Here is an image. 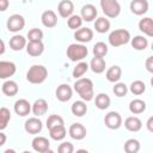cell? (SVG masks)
Wrapping results in <instances>:
<instances>
[{
    "label": "cell",
    "instance_id": "6da1fadb",
    "mask_svg": "<svg viewBox=\"0 0 153 153\" xmlns=\"http://www.w3.org/2000/svg\"><path fill=\"white\" fill-rule=\"evenodd\" d=\"M74 91L80 96V98L84 102H90L94 98V91H93V82L88 78H79L74 82Z\"/></svg>",
    "mask_w": 153,
    "mask_h": 153
},
{
    "label": "cell",
    "instance_id": "7a4b0ae2",
    "mask_svg": "<svg viewBox=\"0 0 153 153\" xmlns=\"http://www.w3.org/2000/svg\"><path fill=\"white\" fill-rule=\"evenodd\" d=\"M48 78V69L43 65H32L26 72V80L30 84L39 85Z\"/></svg>",
    "mask_w": 153,
    "mask_h": 153
},
{
    "label": "cell",
    "instance_id": "3957f363",
    "mask_svg": "<svg viewBox=\"0 0 153 153\" xmlns=\"http://www.w3.org/2000/svg\"><path fill=\"white\" fill-rule=\"evenodd\" d=\"M130 32L126 29H116L114 31H111L109 33V37H108V41H109V44L111 47H121V45H124L127 43L130 42Z\"/></svg>",
    "mask_w": 153,
    "mask_h": 153
},
{
    "label": "cell",
    "instance_id": "277c9868",
    "mask_svg": "<svg viewBox=\"0 0 153 153\" xmlns=\"http://www.w3.org/2000/svg\"><path fill=\"white\" fill-rule=\"evenodd\" d=\"M67 57L73 62L82 61L88 55V49L82 43H72L67 48Z\"/></svg>",
    "mask_w": 153,
    "mask_h": 153
},
{
    "label": "cell",
    "instance_id": "5b68a950",
    "mask_svg": "<svg viewBox=\"0 0 153 153\" xmlns=\"http://www.w3.org/2000/svg\"><path fill=\"white\" fill-rule=\"evenodd\" d=\"M100 8L106 18H116L121 13V5L117 0H100Z\"/></svg>",
    "mask_w": 153,
    "mask_h": 153
},
{
    "label": "cell",
    "instance_id": "8992f818",
    "mask_svg": "<svg viewBox=\"0 0 153 153\" xmlns=\"http://www.w3.org/2000/svg\"><path fill=\"white\" fill-rule=\"evenodd\" d=\"M24 26H25V19L19 13H14V14L10 16L8 19H7V22H6L7 30L10 32H13V33L22 31L24 29Z\"/></svg>",
    "mask_w": 153,
    "mask_h": 153
},
{
    "label": "cell",
    "instance_id": "52a82bcc",
    "mask_svg": "<svg viewBox=\"0 0 153 153\" xmlns=\"http://www.w3.org/2000/svg\"><path fill=\"white\" fill-rule=\"evenodd\" d=\"M123 121H122V116L117 112V111H110L105 115L104 117V124L111 129V130H116L122 126Z\"/></svg>",
    "mask_w": 153,
    "mask_h": 153
},
{
    "label": "cell",
    "instance_id": "ba28073f",
    "mask_svg": "<svg viewBox=\"0 0 153 153\" xmlns=\"http://www.w3.org/2000/svg\"><path fill=\"white\" fill-rule=\"evenodd\" d=\"M42 128H43V123L37 116L27 118L25 121V123H24V129H25V131L27 134L37 135V134H39L42 131Z\"/></svg>",
    "mask_w": 153,
    "mask_h": 153
},
{
    "label": "cell",
    "instance_id": "9c48e42d",
    "mask_svg": "<svg viewBox=\"0 0 153 153\" xmlns=\"http://www.w3.org/2000/svg\"><path fill=\"white\" fill-rule=\"evenodd\" d=\"M31 146L33 148V151L38 152V153H47L50 152V142L47 137L44 136H35L32 139Z\"/></svg>",
    "mask_w": 153,
    "mask_h": 153
},
{
    "label": "cell",
    "instance_id": "30bf717a",
    "mask_svg": "<svg viewBox=\"0 0 153 153\" xmlns=\"http://www.w3.org/2000/svg\"><path fill=\"white\" fill-rule=\"evenodd\" d=\"M129 7L131 13H134L135 16H143L148 12L149 4L148 0H131Z\"/></svg>",
    "mask_w": 153,
    "mask_h": 153
},
{
    "label": "cell",
    "instance_id": "8fae6325",
    "mask_svg": "<svg viewBox=\"0 0 153 153\" xmlns=\"http://www.w3.org/2000/svg\"><path fill=\"white\" fill-rule=\"evenodd\" d=\"M68 134L69 136L73 139V140H76V141H80L82 139L86 137V134H87V130L86 128L81 124V123H72L69 129H68Z\"/></svg>",
    "mask_w": 153,
    "mask_h": 153
},
{
    "label": "cell",
    "instance_id": "7c38bea8",
    "mask_svg": "<svg viewBox=\"0 0 153 153\" xmlns=\"http://www.w3.org/2000/svg\"><path fill=\"white\" fill-rule=\"evenodd\" d=\"M17 66L12 61H0V79H10L14 75Z\"/></svg>",
    "mask_w": 153,
    "mask_h": 153
},
{
    "label": "cell",
    "instance_id": "4fadbf2b",
    "mask_svg": "<svg viewBox=\"0 0 153 153\" xmlns=\"http://www.w3.org/2000/svg\"><path fill=\"white\" fill-rule=\"evenodd\" d=\"M74 38L76 42L79 43H87L90 41H92L93 38V31L90 27H79L76 30H74Z\"/></svg>",
    "mask_w": 153,
    "mask_h": 153
},
{
    "label": "cell",
    "instance_id": "5bb4252c",
    "mask_svg": "<svg viewBox=\"0 0 153 153\" xmlns=\"http://www.w3.org/2000/svg\"><path fill=\"white\" fill-rule=\"evenodd\" d=\"M55 96L62 103L68 102L73 96V88L67 84H61L57 86V88L55 91Z\"/></svg>",
    "mask_w": 153,
    "mask_h": 153
},
{
    "label": "cell",
    "instance_id": "9a60e30c",
    "mask_svg": "<svg viewBox=\"0 0 153 153\" xmlns=\"http://www.w3.org/2000/svg\"><path fill=\"white\" fill-rule=\"evenodd\" d=\"M13 109H14V112L18 116L25 117V116H27L31 112V104L29 103V100H26L24 98H20L18 100H16Z\"/></svg>",
    "mask_w": 153,
    "mask_h": 153
},
{
    "label": "cell",
    "instance_id": "2e32d148",
    "mask_svg": "<svg viewBox=\"0 0 153 153\" xmlns=\"http://www.w3.org/2000/svg\"><path fill=\"white\" fill-rule=\"evenodd\" d=\"M26 53L30 56H41L44 51V44L42 41H29V43H26Z\"/></svg>",
    "mask_w": 153,
    "mask_h": 153
},
{
    "label": "cell",
    "instance_id": "e0dca14e",
    "mask_svg": "<svg viewBox=\"0 0 153 153\" xmlns=\"http://www.w3.org/2000/svg\"><path fill=\"white\" fill-rule=\"evenodd\" d=\"M57 12L60 17L62 18H68L73 14L74 12V4L72 0H61L57 5Z\"/></svg>",
    "mask_w": 153,
    "mask_h": 153
},
{
    "label": "cell",
    "instance_id": "ac0fdd59",
    "mask_svg": "<svg viewBox=\"0 0 153 153\" xmlns=\"http://www.w3.org/2000/svg\"><path fill=\"white\" fill-rule=\"evenodd\" d=\"M97 14H98L97 8L92 4H86L80 10V17L85 22H92V20H94L97 18Z\"/></svg>",
    "mask_w": 153,
    "mask_h": 153
},
{
    "label": "cell",
    "instance_id": "d6986e66",
    "mask_svg": "<svg viewBox=\"0 0 153 153\" xmlns=\"http://www.w3.org/2000/svg\"><path fill=\"white\" fill-rule=\"evenodd\" d=\"M41 20H42V24L48 29L55 27L57 25V16L53 10L44 11L41 16Z\"/></svg>",
    "mask_w": 153,
    "mask_h": 153
},
{
    "label": "cell",
    "instance_id": "ffe728a7",
    "mask_svg": "<svg viewBox=\"0 0 153 153\" xmlns=\"http://www.w3.org/2000/svg\"><path fill=\"white\" fill-rule=\"evenodd\" d=\"M31 111L37 117L45 115L47 111H48V103H47V100L43 99V98L36 99L33 102V104H31Z\"/></svg>",
    "mask_w": 153,
    "mask_h": 153
},
{
    "label": "cell",
    "instance_id": "44dd1931",
    "mask_svg": "<svg viewBox=\"0 0 153 153\" xmlns=\"http://www.w3.org/2000/svg\"><path fill=\"white\" fill-rule=\"evenodd\" d=\"M105 78L108 81L110 82H117L120 81V79L122 78V68L117 65H114L111 67H109L105 72Z\"/></svg>",
    "mask_w": 153,
    "mask_h": 153
},
{
    "label": "cell",
    "instance_id": "7402d4cb",
    "mask_svg": "<svg viewBox=\"0 0 153 153\" xmlns=\"http://www.w3.org/2000/svg\"><path fill=\"white\" fill-rule=\"evenodd\" d=\"M124 127L127 130L136 133L142 128V121L137 116H129L124 120Z\"/></svg>",
    "mask_w": 153,
    "mask_h": 153
},
{
    "label": "cell",
    "instance_id": "603a6c76",
    "mask_svg": "<svg viewBox=\"0 0 153 153\" xmlns=\"http://www.w3.org/2000/svg\"><path fill=\"white\" fill-rule=\"evenodd\" d=\"M1 91L5 96L7 97H13L18 93L19 91V87H18V84L14 81V80H11V79H6V81L2 84L1 86Z\"/></svg>",
    "mask_w": 153,
    "mask_h": 153
},
{
    "label": "cell",
    "instance_id": "cb8c5ba5",
    "mask_svg": "<svg viewBox=\"0 0 153 153\" xmlns=\"http://www.w3.org/2000/svg\"><path fill=\"white\" fill-rule=\"evenodd\" d=\"M26 38L22 35H14L10 38V48L13 51H20L26 47Z\"/></svg>",
    "mask_w": 153,
    "mask_h": 153
},
{
    "label": "cell",
    "instance_id": "d4e9b609",
    "mask_svg": "<svg viewBox=\"0 0 153 153\" xmlns=\"http://www.w3.org/2000/svg\"><path fill=\"white\" fill-rule=\"evenodd\" d=\"M88 67L91 68V71L96 74H100L105 71L106 67V62L104 60V57H99V56H94L92 57V60L90 61Z\"/></svg>",
    "mask_w": 153,
    "mask_h": 153
},
{
    "label": "cell",
    "instance_id": "484cf974",
    "mask_svg": "<svg viewBox=\"0 0 153 153\" xmlns=\"http://www.w3.org/2000/svg\"><path fill=\"white\" fill-rule=\"evenodd\" d=\"M139 30L143 32V35L152 37L153 36V20L149 17H145L139 22Z\"/></svg>",
    "mask_w": 153,
    "mask_h": 153
},
{
    "label": "cell",
    "instance_id": "4316f807",
    "mask_svg": "<svg viewBox=\"0 0 153 153\" xmlns=\"http://www.w3.org/2000/svg\"><path fill=\"white\" fill-rule=\"evenodd\" d=\"M49 135L53 140L55 141H62L66 135H67V130L65 128V124H61V126H56V127H53V128H49Z\"/></svg>",
    "mask_w": 153,
    "mask_h": 153
},
{
    "label": "cell",
    "instance_id": "83f0119b",
    "mask_svg": "<svg viewBox=\"0 0 153 153\" xmlns=\"http://www.w3.org/2000/svg\"><path fill=\"white\" fill-rule=\"evenodd\" d=\"M71 111L74 116L76 117H82L84 115H86L87 112V105H86V102H84L82 99L81 100H75L72 106H71Z\"/></svg>",
    "mask_w": 153,
    "mask_h": 153
},
{
    "label": "cell",
    "instance_id": "f1b7e54d",
    "mask_svg": "<svg viewBox=\"0 0 153 153\" xmlns=\"http://www.w3.org/2000/svg\"><path fill=\"white\" fill-rule=\"evenodd\" d=\"M145 110H146V102L142 100V99L135 98V99H133V100L129 103V111H130L133 115L142 114Z\"/></svg>",
    "mask_w": 153,
    "mask_h": 153
},
{
    "label": "cell",
    "instance_id": "f546056e",
    "mask_svg": "<svg viewBox=\"0 0 153 153\" xmlns=\"http://www.w3.org/2000/svg\"><path fill=\"white\" fill-rule=\"evenodd\" d=\"M110 20L106 17H98L94 20V29L99 33H105L110 30Z\"/></svg>",
    "mask_w": 153,
    "mask_h": 153
},
{
    "label": "cell",
    "instance_id": "4dcf8cb0",
    "mask_svg": "<svg viewBox=\"0 0 153 153\" xmlns=\"http://www.w3.org/2000/svg\"><path fill=\"white\" fill-rule=\"evenodd\" d=\"M130 43H131V47L139 51L145 50L148 47V39L141 35H137V36H134L133 38H130Z\"/></svg>",
    "mask_w": 153,
    "mask_h": 153
},
{
    "label": "cell",
    "instance_id": "1f68e13d",
    "mask_svg": "<svg viewBox=\"0 0 153 153\" xmlns=\"http://www.w3.org/2000/svg\"><path fill=\"white\" fill-rule=\"evenodd\" d=\"M94 104L99 110H106L111 104V99L106 93H98L94 98Z\"/></svg>",
    "mask_w": 153,
    "mask_h": 153
},
{
    "label": "cell",
    "instance_id": "d6a6232c",
    "mask_svg": "<svg viewBox=\"0 0 153 153\" xmlns=\"http://www.w3.org/2000/svg\"><path fill=\"white\" fill-rule=\"evenodd\" d=\"M88 63L87 62H85V61H79L78 63H76V66L73 68V72H72V75H73V78H75V79H79V78H81L87 71H88Z\"/></svg>",
    "mask_w": 153,
    "mask_h": 153
},
{
    "label": "cell",
    "instance_id": "836d02e7",
    "mask_svg": "<svg viewBox=\"0 0 153 153\" xmlns=\"http://www.w3.org/2000/svg\"><path fill=\"white\" fill-rule=\"evenodd\" d=\"M129 91L135 94V96H140L142 93H145L146 91V84L142 81V80H134L130 86H129Z\"/></svg>",
    "mask_w": 153,
    "mask_h": 153
},
{
    "label": "cell",
    "instance_id": "e575fe53",
    "mask_svg": "<svg viewBox=\"0 0 153 153\" xmlns=\"http://www.w3.org/2000/svg\"><path fill=\"white\" fill-rule=\"evenodd\" d=\"M10 121H11V111H10V109H7L5 106L0 108V130L6 129Z\"/></svg>",
    "mask_w": 153,
    "mask_h": 153
},
{
    "label": "cell",
    "instance_id": "d590c367",
    "mask_svg": "<svg viewBox=\"0 0 153 153\" xmlns=\"http://www.w3.org/2000/svg\"><path fill=\"white\" fill-rule=\"evenodd\" d=\"M123 148L127 153H137L140 151V142L136 139H128L124 142Z\"/></svg>",
    "mask_w": 153,
    "mask_h": 153
},
{
    "label": "cell",
    "instance_id": "8d00e7d4",
    "mask_svg": "<svg viewBox=\"0 0 153 153\" xmlns=\"http://www.w3.org/2000/svg\"><path fill=\"white\" fill-rule=\"evenodd\" d=\"M82 22H84L82 18L80 16H78V14H72L71 17L67 18V25H68V27L71 30H76V29L81 27Z\"/></svg>",
    "mask_w": 153,
    "mask_h": 153
},
{
    "label": "cell",
    "instance_id": "74e56055",
    "mask_svg": "<svg viewBox=\"0 0 153 153\" xmlns=\"http://www.w3.org/2000/svg\"><path fill=\"white\" fill-rule=\"evenodd\" d=\"M108 51H109V48L104 42H97L93 45V49H92L93 55L94 56H99V57H104L108 54Z\"/></svg>",
    "mask_w": 153,
    "mask_h": 153
},
{
    "label": "cell",
    "instance_id": "f35d334b",
    "mask_svg": "<svg viewBox=\"0 0 153 153\" xmlns=\"http://www.w3.org/2000/svg\"><path fill=\"white\" fill-rule=\"evenodd\" d=\"M112 92L116 97L121 98V97H124L127 93H128V86L124 84V82H115V86L112 87Z\"/></svg>",
    "mask_w": 153,
    "mask_h": 153
},
{
    "label": "cell",
    "instance_id": "ab89813d",
    "mask_svg": "<svg viewBox=\"0 0 153 153\" xmlns=\"http://www.w3.org/2000/svg\"><path fill=\"white\" fill-rule=\"evenodd\" d=\"M61 124H65L63 122V118L60 116V115H50L48 118H47V128H53V127H56V126H61Z\"/></svg>",
    "mask_w": 153,
    "mask_h": 153
},
{
    "label": "cell",
    "instance_id": "60d3db41",
    "mask_svg": "<svg viewBox=\"0 0 153 153\" xmlns=\"http://www.w3.org/2000/svg\"><path fill=\"white\" fill-rule=\"evenodd\" d=\"M27 39L29 41H42L43 39V31L38 27H32L27 32Z\"/></svg>",
    "mask_w": 153,
    "mask_h": 153
},
{
    "label": "cell",
    "instance_id": "b9f144b4",
    "mask_svg": "<svg viewBox=\"0 0 153 153\" xmlns=\"http://www.w3.org/2000/svg\"><path fill=\"white\" fill-rule=\"evenodd\" d=\"M57 151H59V153H72L74 151V146H73V143L65 141V142L60 143V146L57 147Z\"/></svg>",
    "mask_w": 153,
    "mask_h": 153
},
{
    "label": "cell",
    "instance_id": "7bdbcfd3",
    "mask_svg": "<svg viewBox=\"0 0 153 153\" xmlns=\"http://www.w3.org/2000/svg\"><path fill=\"white\" fill-rule=\"evenodd\" d=\"M145 65H146V69L149 73H153V56H148Z\"/></svg>",
    "mask_w": 153,
    "mask_h": 153
},
{
    "label": "cell",
    "instance_id": "ee69618b",
    "mask_svg": "<svg viewBox=\"0 0 153 153\" xmlns=\"http://www.w3.org/2000/svg\"><path fill=\"white\" fill-rule=\"evenodd\" d=\"M10 6V0H0V12H5Z\"/></svg>",
    "mask_w": 153,
    "mask_h": 153
},
{
    "label": "cell",
    "instance_id": "f6af8a7d",
    "mask_svg": "<svg viewBox=\"0 0 153 153\" xmlns=\"http://www.w3.org/2000/svg\"><path fill=\"white\" fill-rule=\"evenodd\" d=\"M146 127H147V129H148V131H153V117L151 116L148 120H147V122H146Z\"/></svg>",
    "mask_w": 153,
    "mask_h": 153
},
{
    "label": "cell",
    "instance_id": "bcb514c9",
    "mask_svg": "<svg viewBox=\"0 0 153 153\" xmlns=\"http://www.w3.org/2000/svg\"><path fill=\"white\" fill-rule=\"evenodd\" d=\"M6 140H7L6 134H4V133H2V130H0V147H1V146H4V145L6 143Z\"/></svg>",
    "mask_w": 153,
    "mask_h": 153
},
{
    "label": "cell",
    "instance_id": "7dc6e473",
    "mask_svg": "<svg viewBox=\"0 0 153 153\" xmlns=\"http://www.w3.org/2000/svg\"><path fill=\"white\" fill-rule=\"evenodd\" d=\"M5 50H6V48H5V43H4V41L0 38V55H2V54L5 53Z\"/></svg>",
    "mask_w": 153,
    "mask_h": 153
}]
</instances>
